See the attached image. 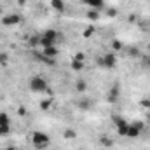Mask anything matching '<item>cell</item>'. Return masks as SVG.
I'll return each instance as SVG.
<instances>
[{"instance_id":"cell-1","label":"cell","mask_w":150,"mask_h":150,"mask_svg":"<svg viewBox=\"0 0 150 150\" xmlns=\"http://www.w3.org/2000/svg\"><path fill=\"white\" fill-rule=\"evenodd\" d=\"M61 38H63V35H61L58 30L47 28V30H44V32L40 33V49H42V47H52V45H56Z\"/></svg>"},{"instance_id":"cell-2","label":"cell","mask_w":150,"mask_h":150,"mask_svg":"<svg viewBox=\"0 0 150 150\" xmlns=\"http://www.w3.org/2000/svg\"><path fill=\"white\" fill-rule=\"evenodd\" d=\"M28 89L32 91V93H49V94H52L51 93V87H49V82L42 77V75H33V77H30V80H28Z\"/></svg>"},{"instance_id":"cell-3","label":"cell","mask_w":150,"mask_h":150,"mask_svg":"<svg viewBox=\"0 0 150 150\" xmlns=\"http://www.w3.org/2000/svg\"><path fill=\"white\" fill-rule=\"evenodd\" d=\"M30 140H32V145L37 150H45L51 147V136L44 131H33Z\"/></svg>"},{"instance_id":"cell-4","label":"cell","mask_w":150,"mask_h":150,"mask_svg":"<svg viewBox=\"0 0 150 150\" xmlns=\"http://www.w3.org/2000/svg\"><path fill=\"white\" fill-rule=\"evenodd\" d=\"M96 63H98V67L100 68H103V70H113L115 67H117V56H115V52H105V54H101L98 59H96Z\"/></svg>"},{"instance_id":"cell-5","label":"cell","mask_w":150,"mask_h":150,"mask_svg":"<svg viewBox=\"0 0 150 150\" xmlns=\"http://www.w3.org/2000/svg\"><path fill=\"white\" fill-rule=\"evenodd\" d=\"M21 23V16L19 14H5L2 18V25L4 26H16Z\"/></svg>"},{"instance_id":"cell-6","label":"cell","mask_w":150,"mask_h":150,"mask_svg":"<svg viewBox=\"0 0 150 150\" xmlns=\"http://www.w3.org/2000/svg\"><path fill=\"white\" fill-rule=\"evenodd\" d=\"M82 4L87 7V9H94V11H105V0H82Z\"/></svg>"},{"instance_id":"cell-7","label":"cell","mask_w":150,"mask_h":150,"mask_svg":"<svg viewBox=\"0 0 150 150\" xmlns=\"http://www.w3.org/2000/svg\"><path fill=\"white\" fill-rule=\"evenodd\" d=\"M119 98H120V86H119V84H113L112 87L108 89V96H107V100H108L110 103H115Z\"/></svg>"},{"instance_id":"cell-8","label":"cell","mask_w":150,"mask_h":150,"mask_svg":"<svg viewBox=\"0 0 150 150\" xmlns=\"http://www.w3.org/2000/svg\"><path fill=\"white\" fill-rule=\"evenodd\" d=\"M58 52H59V49L56 47V45H52V47H42V56H45V58H51V59H56V56H58Z\"/></svg>"},{"instance_id":"cell-9","label":"cell","mask_w":150,"mask_h":150,"mask_svg":"<svg viewBox=\"0 0 150 150\" xmlns=\"http://www.w3.org/2000/svg\"><path fill=\"white\" fill-rule=\"evenodd\" d=\"M142 134V131L133 124V122H129V126H127V133H126V138H138Z\"/></svg>"},{"instance_id":"cell-10","label":"cell","mask_w":150,"mask_h":150,"mask_svg":"<svg viewBox=\"0 0 150 150\" xmlns=\"http://www.w3.org/2000/svg\"><path fill=\"white\" fill-rule=\"evenodd\" d=\"M126 52H127V56L133 58V59L142 58V51H140V47H136V45H129V47L126 49Z\"/></svg>"},{"instance_id":"cell-11","label":"cell","mask_w":150,"mask_h":150,"mask_svg":"<svg viewBox=\"0 0 150 150\" xmlns=\"http://www.w3.org/2000/svg\"><path fill=\"white\" fill-rule=\"evenodd\" d=\"M52 101H54V98H52V96H49V98H44V100H42V101L38 103L40 110H44V112L51 110V108H52Z\"/></svg>"},{"instance_id":"cell-12","label":"cell","mask_w":150,"mask_h":150,"mask_svg":"<svg viewBox=\"0 0 150 150\" xmlns=\"http://www.w3.org/2000/svg\"><path fill=\"white\" fill-rule=\"evenodd\" d=\"M110 49H112V52H120L124 49V42L119 40V38H113L112 42H110Z\"/></svg>"},{"instance_id":"cell-13","label":"cell","mask_w":150,"mask_h":150,"mask_svg":"<svg viewBox=\"0 0 150 150\" xmlns=\"http://www.w3.org/2000/svg\"><path fill=\"white\" fill-rule=\"evenodd\" d=\"M87 89H89V86H87L86 80H82V79L75 80V91H77V93H86Z\"/></svg>"},{"instance_id":"cell-14","label":"cell","mask_w":150,"mask_h":150,"mask_svg":"<svg viewBox=\"0 0 150 150\" xmlns=\"http://www.w3.org/2000/svg\"><path fill=\"white\" fill-rule=\"evenodd\" d=\"M51 7L56 12H65V0H51Z\"/></svg>"},{"instance_id":"cell-15","label":"cell","mask_w":150,"mask_h":150,"mask_svg":"<svg viewBox=\"0 0 150 150\" xmlns=\"http://www.w3.org/2000/svg\"><path fill=\"white\" fill-rule=\"evenodd\" d=\"M100 11H94V9H87V12H86V18L89 19V21H98L100 19Z\"/></svg>"},{"instance_id":"cell-16","label":"cell","mask_w":150,"mask_h":150,"mask_svg":"<svg viewBox=\"0 0 150 150\" xmlns=\"http://www.w3.org/2000/svg\"><path fill=\"white\" fill-rule=\"evenodd\" d=\"M100 143H101L105 149H112V147H113V140L110 138V136H107V134L100 136Z\"/></svg>"},{"instance_id":"cell-17","label":"cell","mask_w":150,"mask_h":150,"mask_svg":"<svg viewBox=\"0 0 150 150\" xmlns=\"http://www.w3.org/2000/svg\"><path fill=\"white\" fill-rule=\"evenodd\" d=\"M70 67L74 72H82L84 70V61H77V59H72L70 61Z\"/></svg>"},{"instance_id":"cell-18","label":"cell","mask_w":150,"mask_h":150,"mask_svg":"<svg viewBox=\"0 0 150 150\" xmlns=\"http://www.w3.org/2000/svg\"><path fill=\"white\" fill-rule=\"evenodd\" d=\"M124 122H127V120H126L122 115H117V113H113V115H112V124L115 126V127H119V126H120V124H124Z\"/></svg>"},{"instance_id":"cell-19","label":"cell","mask_w":150,"mask_h":150,"mask_svg":"<svg viewBox=\"0 0 150 150\" xmlns=\"http://www.w3.org/2000/svg\"><path fill=\"white\" fill-rule=\"evenodd\" d=\"M63 136H65L67 140H75V138H77V131L72 129V127H67L65 133H63Z\"/></svg>"},{"instance_id":"cell-20","label":"cell","mask_w":150,"mask_h":150,"mask_svg":"<svg viewBox=\"0 0 150 150\" xmlns=\"http://www.w3.org/2000/svg\"><path fill=\"white\" fill-rule=\"evenodd\" d=\"M105 14H107V18H117L119 11H117V7H105Z\"/></svg>"},{"instance_id":"cell-21","label":"cell","mask_w":150,"mask_h":150,"mask_svg":"<svg viewBox=\"0 0 150 150\" xmlns=\"http://www.w3.org/2000/svg\"><path fill=\"white\" fill-rule=\"evenodd\" d=\"M0 126H11V117L5 112H0Z\"/></svg>"},{"instance_id":"cell-22","label":"cell","mask_w":150,"mask_h":150,"mask_svg":"<svg viewBox=\"0 0 150 150\" xmlns=\"http://www.w3.org/2000/svg\"><path fill=\"white\" fill-rule=\"evenodd\" d=\"M127 126H129V122H124V124H120L119 127H115V129H117V134H119V136H126V133H127Z\"/></svg>"},{"instance_id":"cell-23","label":"cell","mask_w":150,"mask_h":150,"mask_svg":"<svg viewBox=\"0 0 150 150\" xmlns=\"http://www.w3.org/2000/svg\"><path fill=\"white\" fill-rule=\"evenodd\" d=\"M142 67L150 70V52L149 54H142Z\"/></svg>"},{"instance_id":"cell-24","label":"cell","mask_w":150,"mask_h":150,"mask_svg":"<svg viewBox=\"0 0 150 150\" xmlns=\"http://www.w3.org/2000/svg\"><path fill=\"white\" fill-rule=\"evenodd\" d=\"M91 100H82V101H79V108L80 110H89L91 108Z\"/></svg>"},{"instance_id":"cell-25","label":"cell","mask_w":150,"mask_h":150,"mask_svg":"<svg viewBox=\"0 0 150 150\" xmlns=\"http://www.w3.org/2000/svg\"><path fill=\"white\" fill-rule=\"evenodd\" d=\"M30 47H40V35H35V37H30L28 40Z\"/></svg>"},{"instance_id":"cell-26","label":"cell","mask_w":150,"mask_h":150,"mask_svg":"<svg viewBox=\"0 0 150 150\" xmlns=\"http://www.w3.org/2000/svg\"><path fill=\"white\" fill-rule=\"evenodd\" d=\"M94 32H96V28H94V26H87V28H84L82 35H84L86 38H89V37H93V35H94Z\"/></svg>"},{"instance_id":"cell-27","label":"cell","mask_w":150,"mask_h":150,"mask_svg":"<svg viewBox=\"0 0 150 150\" xmlns=\"http://www.w3.org/2000/svg\"><path fill=\"white\" fill-rule=\"evenodd\" d=\"M7 65H9V54L0 52V67H7Z\"/></svg>"},{"instance_id":"cell-28","label":"cell","mask_w":150,"mask_h":150,"mask_svg":"<svg viewBox=\"0 0 150 150\" xmlns=\"http://www.w3.org/2000/svg\"><path fill=\"white\" fill-rule=\"evenodd\" d=\"M138 103H140L142 108H150V98H142Z\"/></svg>"},{"instance_id":"cell-29","label":"cell","mask_w":150,"mask_h":150,"mask_svg":"<svg viewBox=\"0 0 150 150\" xmlns=\"http://www.w3.org/2000/svg\"><path fill=\"white\" fill-rule=\"evenodd\" d=\"M11 133V126H0V136H7Z\"/></svg>"},{"instance_id":"cell-30","label":"cell","mask_w":150,"mask_h":150,"mask_svg":"<svg viewBox=\"0 0 150 150\" xmlns=\"http://www.w3.org/2000/svg\"><path fill=\"white\" fill-rule=\"evenodd\" d=\"M133 124H134L142 133H143V131H145V127H147V126H145V122H142V120H133Z\"/></svg>"},{"instance_id":"cell-31","label":"cell","mask_w":150,"mask_h":150,"mask_svg":"<svg viewBox=\"0 0 150 150\" xmlns=\"http://www.w3.org/2000/svg\"><path fill=\"white\" fill-rule=\"evenodd\" d=\"M72 59H77V61H84V59H86V54H84V52H75Z\"/></svg>"},{"instance_id":"cell-32","label":"cell","mask_w":150,"mask_h":150,"mask_svg":"<svg viewBox=\"0 0 150 150\" xmlns=\"http://www.w3.org/2000/svg\"><path fill=\"white\" fill-rule=\"evenodd\" d=\"M18 115H19V117H25V115H26V108H25V107H19V108H18Z\"/></svg>"},{"instance_id":"cell-33","label":"cell","mask_w":150,"mask_h":150,"mask_svg":"<svg viewBox=\"0 0 150 150\" xmlns=\"http://www.w3.org/2000/svg\"><path fill=\"white\" fill-rule=\"evenodd\" d=\"M127 21H129V23H134V21H136V16H134V14H129V16H127Z\"/></svg>"},{"instance_id":"cell-34","label":"cell","mask_w":150,"mask_h":150,"mask_svg":"<svg viewBox=\"0 0 150 150\" xmlns=\"http://www.w3.org/2000/svg\"><path fill=\"white\" fill-rule=\"evenodd\" d=\"M18 4H19V5H25V4H26V0H18Z\"/></svg>"},{"instance_id":"cell-35","label":"cell","mask_w":150,"mask_h":150,"mask_svg":"<svg viewBox=\"0 0 150 150\" xmlns=\"http://www.w3.org/2000/svg\"><path fill=\"white\" fill-rule=\"evenodd\" d=\"M5 150H18L16 147H5Z\"/></svg>"},{"instance_id":"cell-36","label":"cell","mask_w":150,"mask_h":150,"mask_svg":"<svg viewBox=\"0 0 150 150\" xmlns=\"http://www.w3.org/2000/svg\"><path fill=\"white\" fill-rule=\"evenodd\" d=\"M147 49H149V52H150V44H149V45H147Z\"/></svg>"},{"instance_id":"cell-37","label":"cell","mask_w":150,"mask_h":150,"mask_svg":"<svg viewBox=\"0 0 150 150\" xmlns=\"http://www.w3.org/2000/svg\"><path fill=\"white\" fill-rule=\"evenodd\" d=\"M0 14H2V5H0Z\"/></svg>"}]
</instances>
